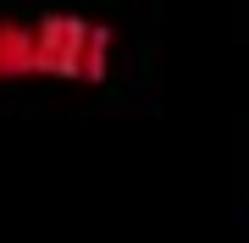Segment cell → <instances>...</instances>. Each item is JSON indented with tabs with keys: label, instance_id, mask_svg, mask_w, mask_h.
Listing matches in <instances>:
<instances>
[{
	"label": "cell",
	"instance_id": "obj_1",
	"mask_svg": "<svg viewBox=\"0 0 249 243\" xmlns=\"http://www.w3.org/2000/svg\"><path fill=\"white\" fill-rule=\"evenodd\" d=\"M28 72H55L50 17H39V22L0 17V78H28Z\"/></svg>",
	"mask_w": 249,
	"mask_h": 243
}]
</instances>
